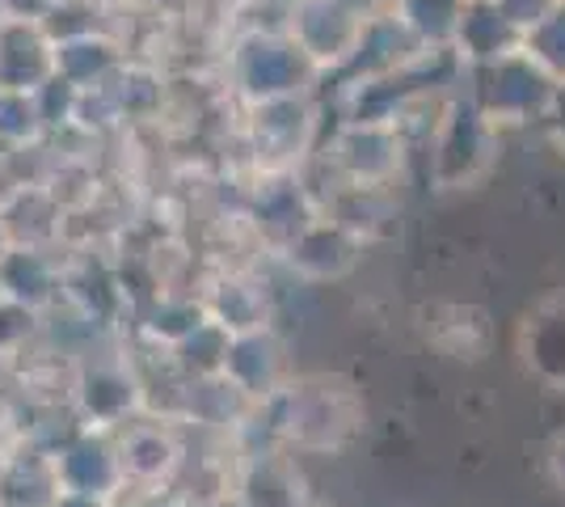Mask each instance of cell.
<instances>
[{"instance_id":"cell-18","label":"cell","mask_w":565,"mask_h":507,"mask_svg":"<svg viewBox=\"0 0 565 507\" xmlns=\"http://www.w3.org/2000/svg\"><path fill=\"white\" fill-rule=\"evenodd\" d=\"M519 356L523 368L544 389L565 393V292L544 296L519 326Z\"/></svg>"},{"instance_id":"cell-7","label":"cell","mask_w":565,"mask_h":507,"mask_svg":"<svg viewBox=\"0 0 565 507\" xmlns=\"http://www.w3.org/2000/svg\"><path fill=\"white\" fill-rule=\"evenodd\" d=\"M367 18L372 13H359V9L342 4V0H287L282 30L321 68V76H333L354 55Z\"/></svg>"},{"instance_id":"cell-6","label":"cell","mask_w":565,"mask_h":507,"mask_svg":"<svg viewBox=\"0 0 565 507\" xmlns=\"http://www.w3.org/2000/svg\"><path fill=\"white\" fill-rule=\"evenodd\" d=\"M321 216L317 194L308 191L305 173H254V187L245 194V224L254 229L266 250L282 254L287 245L305 233L312 220Z\"/></svg>"},{"instance_id":"cell-33","label":"cell","mask_w":565,"mask_h":507,"mask_svg":"<svg viewBox=\"0 0 565 507\" xmlns=\"http://www.w3.org/2000/svg\"><path fill=\"white\" fill-rule=\"evenodd\" d=\"M51 507H115V499H94V495H72V490H60V499Z\"/></svg>"},{"instance_id":"cell-9","label":"cell","mask_w":565,"mask_h":507,"mask_svg":"<svg viewBox=\"0 0 565 507\" xmlns=\"http://www.w3.org/2000/svg\"><path fill=\"white\" fill-rule=\"evenodd\" d=\"M118 453H122V478L127 490L122 495H166L182 461H186V444L178 423L169 419H131L122 432H118Z\"/></svg>"},{"instance_id":"cell-20","label":"cell","mask_w":565,"mask_h":507,"mask_svg":"<svg viewBox=\"0 0 565 507\" xmlns=\"http://www.w3.org/2000/svg\"><path fill=\"white\" fill-rule=\"evenodd\" d=\"M321 216L338 220L342 229H351L354 237L372 242L397 220V199H393V187H367V182H342L338 178L330 191L321 194Z\"/></svg>"},{"instance_id":"cell-19","label":"cell","mask_w":565,"mask_h":507,"mask_svg":"<svg viewBox=\"0 0 565 507\" xmlns=\"http://www.w3.org/2000/svg\"><path fill=\"white\" fill-rule=\"evenodd\" d=\"M519 47H523V30L498 9V0H469L465 4L456 39H451V51L465 60V68L494 64V60H502V55H511Z\"/></svg>"},{"instance_id":"cell-30","label":"cell","mask_w":565,"mask_h":507,"mask_svg":"<svg viewBox=\"0 0 565 507\" xmlns=\"http://www.w3.org/2000/svg\"><path fill=\"white\" fill-rule=\"evenodd\" d=\"M541 127L548 131V140L562 148L565 152V81L557 85V94H553V102H548V110H544Z\"/></svg>"},{"instance_id":"cell-13","label":"cell","mask_w":565,"mask_h":507,"mask_svg":"<svg viewBox=\"0 0 565 507\" xmlns=\"http://www.w3.org/2000/svg\"><path fill=\"white\" fill-rule=\"evenodd\" d=\"M55 76V43L43 22L0 18V94H39Z\"/></svg>"},{"instance_id":"cell-1","label":"cell","mask_w":565,"mask_h":507,"mask_svg":"<svg viewBox=\"0 0 565 507\" xmlns=\"http://www.w3.org/2000/svg\"><path fill=\"white\" fill-rule=\"evenodd\" d=\"M224 76L245 106L312 94L321 68L291 43L287 30H241L224 55Z\"/></svg>"},{"instance_id":"cell-37","label":"cell","mask_w":565,"mask_h":507,"mask_svg":"<svg viewBox=\"0 0 565 507\" xmlns=\"http://www.w3.org/2000/svg\"><path fill=\"white\" fill-rule=\"evenodd\" d=\"M0 18H4V4H0Z\"/></svg>"},{"instance_id":"cell-31","label":"cell","mask_w":565,"mask_h":507,"mask_svg":"<svg viewBox=\"0 0 565 507\" xmlns=\"http://www.w3.org/2000/svg\"><path fill=\"white\" fill-rule=\"evenodd\" d=\"M4 4V18H25V22H47L51 9L60 0H0Z\"/></svg>"},{"instance_id":"cell-3","label":"cell","mask_w":565,"mask_h":507,"mask_svg":"<svg viewBox=\"0 0 565 507\" xmlns=\"http://www.w3.org/2000/svg\"><path fill=\"white\" fill-rule=\"evenodd\" d=\"M465 81H469L465 94L477 102V110L494 123L498 131H502V127L541 123L553 94H557V85H562L532 51H523V47L494 60V64L469 68Z\"/></svg>"},{"instance_id":"cell-8","label":"cell","mask_w":565,"mask_h":507,"mask_svg":"<svg viewBox=\"0 0 565 507\" xmlns=\"http://www.w3.org/2000/svg\"><path fill=\"white\" fill-rule=\"evenodd\" d=\"M405 136L393 123H338L326 152H317L333 178L342 182H367V187H393L405 166Z\"/></svg>"},{"instance_id":"cell-21","label":"cell","mask_w":565,"mask_h":507,"mask_svg":"<svg viewBox=\"0 0 565 507\" xmlns=\"http://www.w3.org/2000/svg\"><path fill=\"white\" fill-rule=\"evenodd\" d=\"M122 64H127V51H122V43L110 39L106 30L55 43V76H64L81 94H85V89H102Z\"/></svg>"},{"instance_id":"cell-23","label":"cell","mask_w":565,"mask_h":507,"mask_svg":"<svg viewBox=\"0 0 565 507\" xmlns=\"http://www.w3.org/2000/svg\"><path fill=\"white\" fill-rule=\"evenodd\" d=\"M430 342L451 360H481L490 351V317L472 305H448L430 326Z\"/></svg>"},{"instance_id":"cell-5","label":"cell","mask_w":565,"mask_h":507,"mask_svg":"<svg viewBox=\"0 0 565 507\" xmlns=\"http://www.w3.org/2000/svg\"><path fill=\"white\" fill-rule=\"evenodd\" d=\"M68 398L72 414L85 427H102V432H122L148 406V389H143L136 363L127 356H118V351H85V356H76Z\"/></svg>"},{"instance_id":"cell-16","label":"cell","mask_w":565,"mask_h":507,"mask_svg":"<svg viewBox=\"0 0 565 507\" xmlns=\"http://www.w3.org/2000/svg\"><path fill=\"white\" fill-rule=\"evenodd\" d=\"M0 284H4L9 305L39 317L55 309L64 296V263L55 258V250L9 245V254L0 258Z\"/></svg>"},{"instance_id":"cell-29","label":"cell","mask_w":565,"mask_h":507,"mask_svg":"<svg viewBox=\"0 0 565 507\" xmlns=\"http://www.w3.org/2000/svg\"><path fill=\"white\" fill-rule=\"evenodd\" d=\"M553 4H557V0H498V9H502L523 34H527L532 25H541L544 18L553 13Z\"/></svg>"},{"instance_id":"cell-10","label":"cell","mask_w":565,"mask_h":507,"mask_svg":"<svg viewBox=\"0 0 565 507\" xmlns=\"http://www.w3.org/2000/svg\"><path fill=\"white\" fill-rule=\"evenodd\" d=\"M55 478L60 490L72 495H94V499H118L127 490L122 478V453H118V432L102 427H76V432L55 448Z\"/></svg>"},{"instance_id":"cell-32","label":"cell","mask_w":565,"mask_h":507,"mask_svg":"<svg viewBox=\"0 0 565 507\" xmlns=\"http://www.w3.org/2000/svg\"><path fill=\"white\" fill-rule=\"evenodd\" d=\"M548 474H553V483L565 490V427L548 440Z\"/></svg>"},{"instance_id":"cell-22","label":"cell","mask_w":565,"mask_h":507,"mask_svg":"<svg viewBox=\"0 0 565 507\" xmlns=\"http://www.w3.org/2000/svg\"><path fill=\"white\" fill-rule=\"evenodd\" d=\"M203 321H207L203 296L161 288V292H152V300H148V309H143V335L152 338L161 351H173V347H178L190 330H199Z\"/></svg>"},{"instance_id":"cell-14","label":"cell","mask_w":565,"mask_h":507,"mask_svg":"<svg viewBox=\"0 0 565 507\" xmlns=\"http://www.w3.org/2000/svg\"><path fill=\"white\" fill-rule=\"evenodd\" d=\"M199 296H203L207 317L220 321L228 335H249V330H262V326H270V317H275V296H270V284L262 279L258 271H249V266H236V271L215 275L212 284L199 292Z\"/></svg>"},{"instance_id":"cell-26","label":"cell","mask_w":565,"mask_h":507,"mask_svg":"<svg viewBox=\"0 0 565 507\" xmlns=\"http://www.w3.org/2000/svg\"><path fill=\"white\" fill-rule=\"evenodd\" d=\"M43 140H47V127H43L34 94H0V152L13 157Z\"/></svg>"},{"instance_id":"cell-35","label":"cell","mask_w":565,"mask_h":507,"mask_svg":"<svg viewBox=\"0 0 565 507\" xmlns=\"http://www.w3.org/2000/svg\"><path fill=\"white\" fill-rule=\"evenodd\" d=\"M9 229H4V220H0V258H4V254H9Z\"/></svg>"},{"instance_id":"cell-15","label":"cell","mask_w":565,"mask_h":507,"mask_svg":"<svg viewBox=\"0 0 565 507\" xmlns=\"http://www.w3.org/2000/svg\"><path fill=\"white\" fill-rule=\"evenodd\" d=\"M224 377L233 381L249 402H266L270 393H279L291 372H287V347L275 326H262L249 335H233L228 342V360H224Z\"/></svg>"},{"instance_id":"cell-4","label":"cell","mask_w":565,"mask_h":507,"mask_svg":"<svg viewBox=\"0 0 565 507\" xmlns=\"http://www.w3.org/2000/svg\"><path fill=\"white\" fill-rule=\"evenodd\" d=\"M317 102L312 94L275 97L245 106L241 119V145L254 173H291L317 152Z\"/></svg>"},{"instance_id":"cell-2","label":"cell","mask_w":565,"mask_h":507,"mask_svg":"<svg viewBox=\"0 0 565 507\" xmlns=\"http://www.w3.org/2000/svg\"><path fill=\"white\" fill-rule=\"evenodd\" d=\"M502 152V131L477 110L469 94L444 102L435 131L426 140V173L439 191H469L490 178Z\"/></svg>"},{"instance_id":"cell-11","label":"cell","mask_w":565,"mask_h":507,"mask_svg":"<svg viewBox=\"0 0 565 507\" xmlns=\"http://www.w3.org/2000/svg\"><path fill=\"white\" fill-rule=\"evenodd\" d=\"M305 478L287 448H254L233 465V507H308Z\"/></svg>"},{"instance_id":"cell-34","label":"cell","mask_w":565,"mask_h":507,"mask_svg":"<svg viewBox=\"0 0 565 507\" xmlns=\"http://www.w3.org/2000/svg\"><path fill=\"white\" fill-rule=\"evenodd\" d=\"M143 507H190L186 499H178L173 490H166V495H152V499H143Z\"/></svg>"},{"instance_id":"cell-17","label":"cell","mask_w":565,"mask_h":507,"mask_svg":"<svg viewBox=\"0 0 565 507\" xmlns=\"http://www.w3.org/2000/svg\"><path fill=\"white\" fill-rule=\"evenodd\" d=\"M0 220H4L13 245L55 250V245L64 242V233H68V212L51 194L47 182H13L9 194L0 199Z\"/></svg>"},{"instance_id":"cell-28","label":"cell","mask_w":565,"mask_h":507,"mask_svg":"<svg viewBox=\"0 0 565 507\" xmlns=\"http://www.w3.org/2000/svg\"><path fill=\"white\" fill-rule=\"evenodd\" d=\"M34 321L39 317L18 309V305H0V356L4 351H18L25 338L34 335Z\"/></svg>"},{"instance_id":"cell-36","label":"cell","mask_w":565,"mask_h":507,"mask_svg":"<svg viewBox=\"0 0 565 507\" xmlns=\"http://www.w3.org/2000/svg\"><path fill=\"white\" fill-rule=\"evenodd\" d=\"M0 305H9V296H4V284H0Z\"/></svg>"},{"instance_id":"cell-12","label":"cell","mask_w":565,"mask_h":507,"mask_svg":"<svg viewBox=\"0 0 565 507\" xmlns=\"http://www.w3.org/2000/svg\"><path fill=\"white\" fill-rule=\"evenodd\" d=\"M363 237H354L351 229H342L338 220L317 216L308 224L296 242L282 250L279 258L287 263V271L305 284H330V279H342L351 275L354 263L363 258Z\"/></svg>"},{"instance_id":"cell-24","label":"cell","mask_w":565,"mask_h":507,"mask_svg":"<svg viewBox=\"0 0 565 507\" xmlns=\"http://www.w3.org/2000/svg\"><path fill=\"white\" fill-rule=\"evenodd\" d=\"M228 342L233 335L220 326V321H203L199 330H190L173 351H169V363L182 381H203V377H224V360H228Z\"/></svg>"},{"instance_id":"cell-38","label":"cell","mask_w":565,"mask_h":507,"mask_svg":"<svg viewBox=\"0 0 565 507\" xmlns=\"http://www.w3.org/2000/svg\"><path fill=\"white\" fill-rule=\"evenodd\" d=\"M0 507H4V504H0Z\"/></svg>"},{"instance_id":"cell-27","label":"cell","mask_w":565,"mask_h":507,"mask_svg":"<svg viewBox=\"0 0 565 507\" xmlns=\"http://www.w3.org/2000/svg\"><path fill=\"white\" fill-rule=\"evenodd\" d=\"M523 51H532L548 73L557 76V81H565V0H557L553 13L523 34Z\"/></svg>"},{"instance_id":"cell-25","label":"cell","mask_w":565,"mask_h":507,"mask_svg":"<svg viewBox=\"0 0 565 507\" xmlns=\"http://www.w3.org/2000/svg\"><path fill=\"white\" fill-rule=\"evenodd\" d=\"M465 4L469 0H393V13L423 47H451Z\"/></svg>"}]
</instances>
